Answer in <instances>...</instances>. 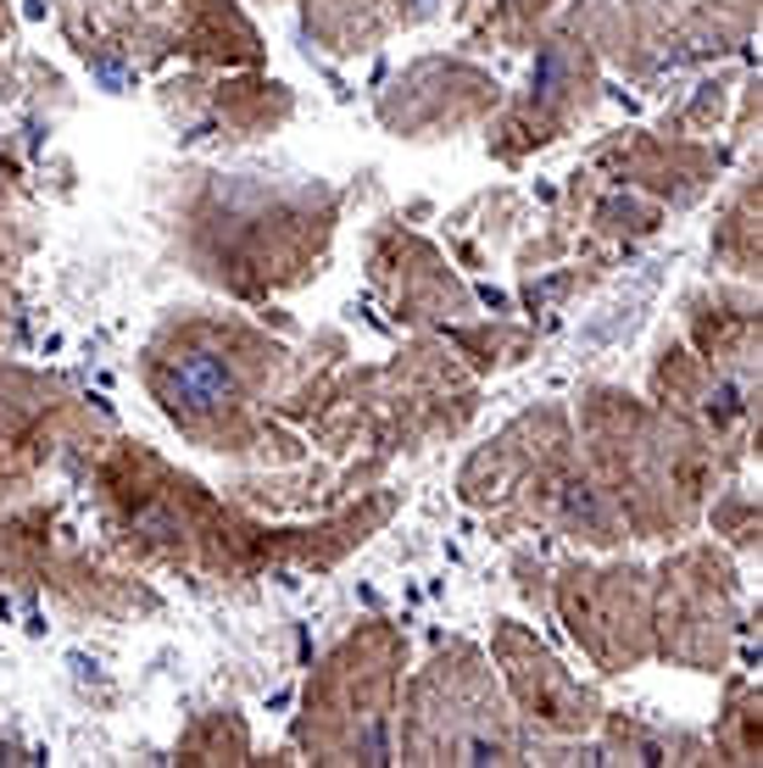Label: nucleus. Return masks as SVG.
<instances>
[{"mask_svg": "<svg viewBox=\"0 0 763 768\" xmlns=\"http://www.w3.org/2000/svg\"><path fill=\"white\" fill-rule=\"evenodd\" d=\"M179 379H185V396H190V401H201V407L223 396V374H218V363H207V357L185 363V374H179Z\"/></svg>", "mask_w": 763, "mask_h": 768, "instance_id": "obj_1", "label": "nucleus"}]
</instances>
